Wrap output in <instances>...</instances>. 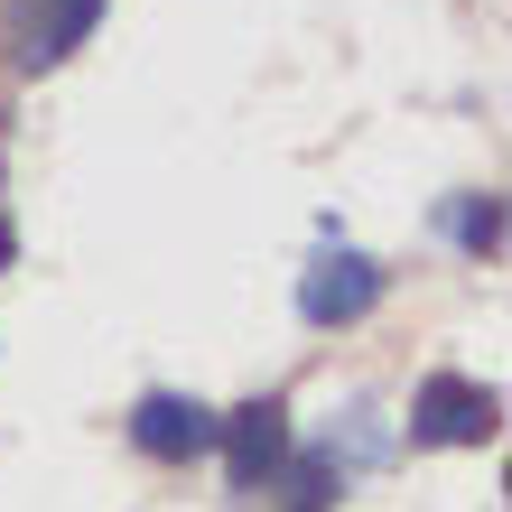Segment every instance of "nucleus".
<instances>
[{
  "label": "nucleus",
  "mask_w": 512,
  "mask_h": 512,
  "mask_svg": "<svg viewBox=\"0 0 512 512\" xmlns=\"http://www.w3.org/2000/svg\"><path fill=\"white\" fill-rule=\"evenodd\" d=\"M494 429H503V401H494L485 382L438 373V382L410 401V438H429V447H485Z\"/></svg>",
  "instance_id": "1"
},
{
  "label": "nucleus",
  "mask_w": 512,
  "mask_h": 512,
  "mask_svg": "<svg viewBox=\"0 0 512 512\" xmlns=\"http://www.w3.org/2000/svg\"><path fill=\"white\" fill-rule=\"evenodd\" d=\"M103 0H10V66H56V56H75L94 38Z\"/></svg>",
  "instance_id": "2"
},
{
  "label": "nucleus",
  "mask_w": 512,
  "mask_h": 512,
  "mask_svg": "<svg viewBox=\"0 0 512 512\" xmlns=\"http://www.w3.org/2000/svg\"><path fill=\"white\" fill-rule=\"evenodd\" d=\"M215 429L224 419L205 410V401H187V391H149V401L131 410V438H140V457H205V447H215Z\"/></svg>",
  "instance_id": "3"
},
{
  "label": "nucleus",
  "mask_w": 512,
  "mask_h": 512,
  "mask_svg": "<svg viewBox=\"0 0 512 512\" xmlns=\"http://www.w3.org/2000/svg\"><path fill=\"white\" fill-rule=\"evenodd\" d=\"M373 298H382V270H373L364 252H345V243L326 252L308 280H298V308H308L317 326H354V317L373 308Z\"/></svg>",
  "instance_id": "4"
},
{
  "label": "nucleus",
  "mask_w": 512,
  "mask_h": 512,
  "mask_svg": "<svg viewBox=\"0 0 512 512\" xmlns=\"http://www.w3.org/2000/svg\"><path fill=\"white\" fill-rule=\"evenodd\" d=\"M215 447H224L233 485H261V475L289 457V410H280V401H243V410L215 429Z\"/></svg>",
  "instance_id": "5"
},
{
  "label": "nucleus",
  "mask_w": 512,
  "mask_h": 512,
  "mask_svg": "<svg viewBox=\"0 0 512 512\" xmlns=\"http://www.w3.org/2000/svg\"><path fill=\"white\" fill-rule=\"evenodd\" d=\"M457 233H466L475 252H494V243H503V205H494V196H485V205H466V215H457Z\"/></svg>",
  "instance_id": "6"
},
{
  "label": "nucleus",
  "mask_w": 512,
  "mask_h": 512,
  "mask_svg": "<svg viewBox=\"0 0 512 512\" xmlns=\"http://www.w3.org/2000/svg\"><path fill=\"white\" fill-rule=\"evenodd\" d=\"M10 252H19V243H10V224H0V270H10Z\"/></svg>",
  "instance_id": "7"
}]
</instances>
